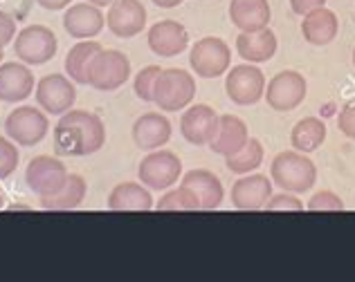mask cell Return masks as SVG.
Returning <instances> with one entry per match:
<instances>
[{"mask_svg":"<svg viewBox=\"0 0 355 282\" xmlns=\"http://www.w3.org/2000/svg\"><path fill=\"white\" fill-rule=\"evenodd\" d=\"M106 144L104 121L88 110H68L54 126V150L63 157H88Z\"/></svg>","mask_w":355,"mask_h":282,"instance_id":"6da1fadb","label":"cell"},{"mask_svg":"<svg viewBox=\"0 0 355 282\" xmlns=\"http://www.w3.org/2000/svg\"><path fill=\"white\" fill-rule=\"evenodd\" d=\"M272 182L288 193H306L317 182V168L306 153L299 150H284L272 159L270 166Z\"/></svg>","mask_w":355,"mask_h":282,"instance_id":"7a4b0ae2","label":"cell"},{"mask_svg":"<svg viewBox=\"0 0 355 282\" xmlns=\"http://www.w3.org/2000/svg\"><path fill=\"white\" fill-rule=\"evenodd\" d=\"M130 61L119 50H101L88 65V86L97 92H115L130 79Z\"/></svg>","mask_w":355,"mask_h":282,"instance_id":"3957f363","label":"cell"},{"mask_svg":"<svg viewBox=\"0 0 355 282\" xmlns=\"http://www.w3.org/2000/svg\"><path fill=\"white\" fill-rule=\"evenodd\" d=\"M196 97V81L187 70H162L155 81L153 103L164 112H178L189 108Z\"/></svg>","mask_w":355,"mask_h":282,"instance_id":"277c9868","label":"cell"},{"mask_svg":"<svg viewBox=\"0 0 355 282\" xmlns=\"http://www.w3.org/2000/svg\"><path fill=\"white\" fill-rule=\"evenodd\" d=\"M50 130V119L43 110L34 106H21L12 110L5 119V133L16 146L32 148L41 144Z\"/></svg>","mask_w":355,"mask_h":282,"instance_id":"5b68a950","label":"cell"},{"mask_svg":"<svg viewBox=\"0 0 355 282\" xmlns=\"http://www.w3.org/2000/svg\"><path fill=\"white\" fill-rule=\"evenodd\" d=\"M59 50V41L50 27L45 25H27L14 39V54L25 65H43L52 61Z\"/></svg>","mask_w":355,"mask_h":282,"instance_id":"8992f818","label":"cell"},{"mask_svg":"<svg viewBox=\"0 0 355 282\" xmlns=\"http://www.w3.org/2000/svg\"><path fill=\"white\" fill-rule=\"evenodd\" d=\"M182 162L171 150L157 148L151 155H146L137 168V177L146 188L153 191H169L173 184L180 182Z\"/></svg>","mask_w":355,"mask_h":282,"instance_id":"52a82bcc","label":"cell"},{"mask_svg":"<svg viewBox=\"0 0 355 282\" xmlns=\"http://www.w3.org/2000/svg\"><path fill=\"white\" fill-rule=\"evenodd\" d=\"M191 70L202 79H216L223 77L230 70L232 63V50L230 45L218 39V36H205L196 41L189 54Z\"/></svg>","mask_w":355,"mask_h":282,"instance_id":"ba28073f","label":"cell"},{"mask_svg":"<svg viewBox=\"0 0 355 282\" xmlns=\"http://www.w3.org/2000/svg\"><path fill=\"white\" fill-rule=\"evenodd\" d=\"M34 97L45 115L61 117L68 110H72L74 101H77V88H74V81L70 77L48 74L41 81H36Z\"/></svg>","mask_w":355,"mask_h":282,"instance_id":"9c48e42d","label":"cell"},{"mask_svg":"<svg viewBox=\"0 0 355 282\" xmlns=\"http://www.w3.org/2000/svg\"><path fill=\"white\" fill-rule=\"evenodd\" d=\"M306 94H308V83L304 79V74H299L295 70H284L270 79L263 97L272 110L291 112L302 106Z\"/></svg>","mask_w":355,"mask_h":282,"instance_id":"30bf717a","label":"cell"},{"mask_svg":"<svg viewBox=\"0 0 355 282\" xmlns=\"http://www.w3.org/2000/svg\"><path fill=\"white\" fill-rule=\"evenodd\" d=\"M225 90L227 97L236 103V106H254L266 94V77L263 72L254 65H234L227 72L225 79Z\"/></svg>","mask_w":355,"mask_h":282,"instance_id":"8fae6325","label":"cell"},{"mask_svg":"<svg viewBox=\"0 0 355 282\" xmlns=\"http://www.w3.org/2000/svg\"><path fill=\"white\" fill-rule=\"evenodd\" d=\"M65 180H68V168H65V164L57 157L39 155L27 164V171H25L27 188L39 197L54 195L57 191H61Z\"/></svg>","mask_w":355,"mask_h":282,"instance_id":"7c38bea8","label":"cell"},{"mask_svg":"<svg viewBox=\"0 0 355 282\" xmlns=\"http://www.w3.org/2000/svg\"><path fill=\"white\" fill-rule=\"evenodd\" d=\"M218 119L220 117L216 115L214 108L205 106V103H196V106L182 112L180 133L193 146H209V141L216 137Z\"/></svg>","mask_w":355,"mask_h":282,"instance_id":"4fadbf2b","label":"cell"},{"mask_svg":"<svg viewBox=\"0 0 355 282\" xmlns=\"http://www.w3.org/2000/svg\"><path fill=\"white\" fill-rule=\"evenodd\" d=\"M106 25L117 39H133L146 27V9L139 0H115L106 14Z\"/></svg>","mask_w":355,"mask_h":282,"instance_id":"5bb4252c","label":"cell"},{"mask_svg":"<svg viewBox=\"0 0 355 282\" xmlns=\"http://www.w3.org/2000/svg\"><path fill=\"white\" fill-rule=\"evenodd\" d=\"M106 18L101 14V7L90 3H77L70 5L63 14V30L70 34V39L88 41L104 30Z\"/></svg>","mask_w":355,"mask_h":282,"instance_id":"9a60e30c","label":"cell"},{"mask_svg":"<svg viewBox=\"0 0 355 282\" xmlns=\"http://www.w3.org/2000/svg\"><path fill=\"white\" fill-rule=\"evenodd\" d=\"M272 197V182L266 175H243L232 186V204L239 211H261Z\"/></svg>","mask_w":355,"mask_h":282,"instance_id":"2e32d148","label":"cell"},{"mask_svg":"<svg viewBox=\"0 0 355 282\" xmlns=\"http://www.w3.org/2000/svg\"><path fill=\"white\" fill-rule=\"evenodd\" d=\"M148 47L157 56L173 59L189 47V34L178 21H160L148 30Z\"/></svg>","mask_w":355,"mask_h":282,"instance_id":"e0dca14e","label":"cell"},{"mask_svg":"<svg viewBox=\"0 0 355 282\" xmlns=\"http://www.w3.org/2000/svg\"><path fill=\"white\" fill-rule=\"evenodd\" d=\"M36 81L27 65L21 63H0V101L18 103L34 94Z\"/></svg>","mask_w":355,"mask_h":282,"instance_id":"ac0fdd59","label":"cell"},{"mask_svg":"<svg viewBox=\"0 0 355 282\" xmlns=\"http://www.w3.org/2000/svg\"><path fill=\"white\" fill-rule=\"evenodd\" d=\"M171 121L160 112H146L133 124V141L139 150H157L169 144Z\"/></svg>","mask_w":355,"mask_h":282,"instance_id":"d6986e66","label":"cell"},{"mask_svg":"<svg viewBox=\"0 0 355 282\" xmlns=\"http://www.w3.org/2000/svg\"><path fill=\"white\" fill-rule=\"evenodd\" d=\"M180 184L189 188V191H193V195L198 197L200 211L218 209L223 197H225V191H223L220 180L211 171H207V168H193V171L184 173Z\"/></svg>","mask_w":355,"mask_h":282,"instance_id":"ffe728a7","label":"cell"},{"mask_svg":"<svg viewBox=\"0 0 355 282\" xmlns=\"http://www.w3.org/2000/svg\"><path fill=\"white\" fill-rule=\"evenodd\" d=\"M272 9L268 0H232L230 3V21L241 32H261L270 25Z\"/></svg>","mask_w":355,"mask_h":282,"instance_id":"44dd1931","label":"cell"},{"mask_svg":"<svg viewBox=\"0 0 355 282\" xmlns=\"http://www.w3.org/2000/svg\"><path fill=\"white\" fill-rule=\"evenodd\" d=\"M248 139H250V133H248L245 121L234 115H223L218 119L216 137L209 141V148L216 155L230 157V155L239 153V150L248 144Z\"/></svg>","mask_w":355,"mask_h":282,"instance_id":"7402d4cb","label":"cell"},{"mask_svg":"<svg viewBox=\"0 0 355 282\" xmlns=\"http://www.w3.org/2000/svg\"><path fill=\"white\" fill-rule=\"evenodd\" d=\"M338 32H340V21L331 9L320 7V9H313L311 14L304 16L302 34L311 45H317V47L329 45L335 41Z\"/></svg>","mask_w":355,"mask_h":282,"instance_id":"603a6c76","label":"cell"},{"mask_svg":"<svg viewBox=\"0 0 355 282\" xmlns=\"http://www.w3.org/2000/svg\"><path fill=\"white\" fill-rule=\"evenodd\" d=\"M236 52L248 63H266L277 54V34L266 27L261 32H241L236 39Z\"/></svg>","mask_w":355,"mask_h":282,"instance_id":"cb8c5ba5","label":"cell"},{"mask_svg":"<svg viewBox=\"0 0 355 282\" xmlns=\"http://www.w3.org/2000/svg\"><path fill=\"white\" fill-rule=\"evenodd\" d=\"M108 209L110 211H151L155 209L151 193L146 191L144 184L124 182L117 184L108 195Z\"/></svg>","mask_w":355,"mask_h":282,"instance_id":"d4e9b609","label":"cell"},{"mask_svg":"<svg viewBox=\"0 0 355 282\" xmlns=\"http://www.w3.org/2000/svg\"><path fill=\"white\" fill-rule=\"evenodd\" d=\"M86 193H88L86 180L77 173H68V180H65L61 191L41 197V206L45 211H74L86 200Z\"/></svg>","mask_w":355,"mask_h":282,"instance_id":"484cf974","label":"cell"},{"mask_svg":"<svg viewBox=\"0 0 355 282\" xmlns=\"http://www.w3.org/2000/svg\"><path fill=\"white\" fill-rule=\"evenodd\" d=\"M101 50V43L97 41H79L70 47L68 56H65V74L79 86H88V65L95 59V54Z\"/></svg>","mask_w":355,"mask_h":282,"instance_id":"4316f807","label":"cell"},{"mask_svg":"<svg viewBox=\"0 0 355 282\" xmlns=\"http://www.w3.org/2000/svg\"><path fill=\"white\" fill-rule=\"evenodd\" d=\"M326 141V124L317 117H306L297 121L293 133H291V144L299 153H313Z\"/></svg>","mask_w":355,"mask_h":282,"instance_id":"83f0119b","label":"cell"},{"mask_svg":"<svg viewBox=\"0 0 355 282\" xmlns=\"http://www.w3.org/2000/svg\"><path fill=\"white\" fill-rule=\"evenodd\" d=\"M225 164L232 173L236 175H248L252 171H257V168L263 164V146H261L259 139H248V144L243 146L239 153L225 157Z\"/></svg>","mask_w":355,"mask_h":282,"instance_id":"f1b7e54d","label":"cell"},{"mask_svg":"<svg viewBox=\"0 0 355 282\" xmlns=\"http://www.w3.org/2000/svg\"><path fill=\"white\" fill-rule=\"evenodd\" d=\"M155 211L162 213H178V211H200V202L198 197L193 195L187 186H178L173 191H166L155 204Z\"/></svg>","mask_w":355,"mask_h":282,"instance_id":"f546056e","label":"cell"},{"mask_svg":"<svg viewBox=\"0 0 355 282\" xmlns=\"http://www.w3.org/2000/svg\"><path fill=\"white\" fill-rule=\"evenodd\" d=\"M160 68L157 65H146L137 74H135V81H133V90H135V97L142 99L146 103H153V90H155V81L160 77Z\"/></svg>","mask_w":355,"mask_h":282,"instance_id":"4dcf8cb0","label":"cell"},{"mask_svg":"<svg viewBox=\"0 0 355 282\" xmlns=\"http://www.w3.org/2000/svg\"><path fill=\"white\" fill-rule=\"evenodd\" d=\"M18 162H21V153H18L16 144L9 137H0V182L16 171Z\"/></svg>","mask_w":355,"mask_h":282,"instance_id":"1f68e13d","label":"cell"},{"mask_svg":"<svg viewBox=\"0 0 355 282\" xmlns=\"http://www.w3.org/2000/svg\"><path fill=\"white\" fill-rule=\"evenodd\" d=\"M344 202L340 200V195H335L333 191H320L308 200V211H342Z\"/></svg>","mask_w":355,"mask_h":282,"instance_id":"d6a6232c","label":"cell"},{"mask_svg":"<svg viewBox=\"0 0 355 282\" xmlns=\"http://www.w3.org/2000/svg\"><path fill=\"white\" fill-rule=\"evenodd\" d=\"M266 211H275V213H279V211H291V213H299V211H304V204H302V200H299L297 195H291V193H282V195H272L268 200V204H266Z\"/></svg>","mask_w":355,"mask_h":282,"instance_id":"836d02e7","label":"cell"},{"mask_svg":"<svg viewBox=\"0 0 355 282\" xmlns=\"http://www.w3.org/2000/svg\"><path fill=\"white\" fill-rule=\"evenodd\" d=\"M338 128L349 139H355V101L353 103H347V106L340 110V115H338Z\"/></svg>","mask_w":355,"mask_h":282,"instance_id":"e575fe53","label":"cell"},{"mask_svg":"<svg viewBox=\"0 0 355 282\" xmlns=\"http://www.w3.org/2000/svg\"><path fill=\"white\" fill-rule=\"evenodd\" d=\"M16 39V21L7 12H0V43L9 45Z\"/></svg>","mask_w":355,"mask_h":282,"instance_id":"d590c367","label":"cell"},{"mask_svg":"<svg viewBox=\"0 0 355 282\" xmlns=\"http://www.w3.org/2000/svg\"><path fill=\"white\" fill-rule=\"evenodd\" d=\"M326 5V0H291V7H293V12L299 14V16H306V14H311L313 9H320Z\"/></svg>","mask_w":355,"mask_h":282,"instance_id":"8d00e7d4","label":"cell"},{"mask_svg":"<svg viewBox=\"0 0 355 282\" xmlns=\"http://www.w3.org/2000/svg\"><path fill=\"white\" fill-rule=\"evenodd\" d=\"M34 3H39L43 9H48V12H61V9H68L72 0H34Z\"/></svg>","mask_w":355,"mask_h":282,"instance_id":"74e56055","label":"cell"},{"mask_svg":"<svg viewBox=\"0 0 355 282\" xmlns=\"http://www.w3.org/2000/svg\"><path fill=\"white\" fill-rule=\"evenodd\" d=\"M153 5L157 7H162V9H171V7H178V5H182L184 0H151Z\"/></svg>","mask_w":355,"mask_h":282,"instance_id":"f35d334b","label":"cell"},{"mask_svg":"<svg viewBox=\"0 0 355 282\" xmlns=\"http://www.w3.org/2000/svg\"><path fill=\"white\" fill-rule=\"evenodd\" d=\"M86 3H90V5H95V7H110V5H113L115 3V0H86Z\"/></svg>","mask_w":355,"mask_h":282,"instance_id":"ab89813d","label":"cell"},{"mask_svg":"<svg viewBox=\"0 0 355 282\" xmlns=\"http://www.w3.org/2000/svg\"><path fill=\"white\" fill-rule=\"evenodd\" d=\"M5 204H7V195L3 193V188H0V209H5Z\"/></svg>","mask_w":355,"mask_h":282,"instance_id":"60d3db41","label":"cell"},{"mask_svg":"<svg viewBox=\"0 0 355 282\" xmlns=\"http://www.w3.org/2000/svg\"><path fill=\"white\" fill-rule=\"evenodd\" d=\"M3 56H5V45L0 43V63H3Z\"/></svg>","mask_w":355,"mask_h":282,"instance_id":"b9f144b4","label":"cell"},{"mask_svg":"<svg viewBox=\"0 0 355 282\" xmlns=\"http://www.w3.org/2000/svg\"><path fill=\"white\" fill-rule=\"evenodd\" d=\"M353 68H355V47H353Z\"/></svg>","mask_w":355,"mask_h":282,"instance_id":"7bdbcfd3","label":"cell"}]
</instances>
